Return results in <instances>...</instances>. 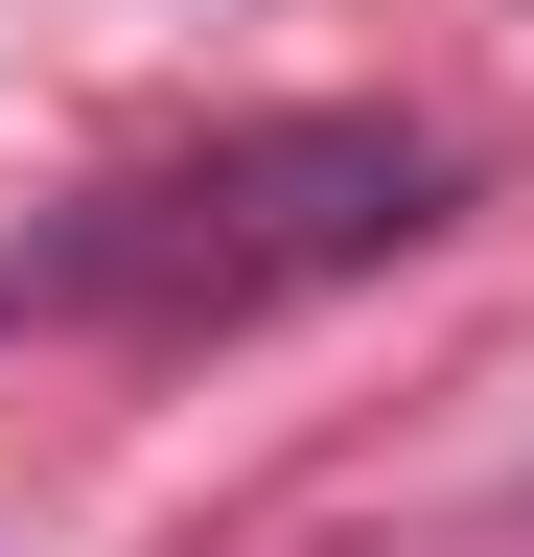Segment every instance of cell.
I'll return each mask as SVG.
<instances>
[{
    "mask_svg": "<svg viewBox=\"0 0 534 557\" xmlns=\"http://www.w3.org/2000/svg\"><path fill=\"white\" fill-rule=\"evenodd\" d=\"M464 209V139L442 116H233V139H186V163H116L71 186L24 256H0V302L24 325H116V348H210V325H280L325 302V278H395Z\"/></svg>",
    "mask_w": 534,
    "mask_h": 557,
    "instance_id": "obj_1",
    "label": "cell"
}]
</instances>
